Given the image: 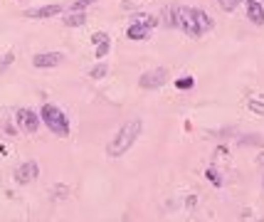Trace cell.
Listing matches in <instances>:
<instances>
[{
  "label": "cell",
  "mask_w": 264,
  "mask_h": 222,
  "mask_svg": "<svg viewBox=\"0 0 264 222\" xmlns=\"http://www.w3.org/2000/svg\"><path fill=\"white\" fill-rule=\"evenodd\" d=\"M17 126H20L25 134H37V128H40V116L30 109H20L17 111Z\"/></svg>",
  "instance_id": "cell-6"
},
{
  "label": "cell",
  "mask_w": 264,
  "mask_h": 222,
  "mask_svg": "<svg viewBox=\"0 0 264 222\" xmlns=\"http://www.w3.org/2000/svg\"><path fill=\"white\" fill-rule=\"evenodd\" d=\"M62 62H64L62 52H40V55H35V59H32V64L37 70H52V67H59Z\"/></svg>",
  "instance_id": "cell-7"
},
{
  "label": "cell",
  "mask_w": 264,
  "mask_h": 222,
  "mask_svg": "<svg viewBox=\"0 0 264 222\" xmlns=\"http://www.w3.org/2000/svg\"><path fill=\"white\" fill-rule=\"evenodd\" d=\"M55 197H57V200L67 197V185H57V188H55Z\"/></svg>",
  "instance_id": "cell-20"
},
{
  "label": "cell",
  "mask_w": 264,
  "mask_h": 222,
  "mask_svg": "<svg viewBox=\"0 0 264 222\" xmlns=\"http://www.w3.org/2000/svg\"><path fill=\"white\" fill-rule=\"evenodd\" d=\"M62 13V5H45V8H32V10H25V17H32V20H42V17H52V15Z\"/></svg>",
  "instance_id": "cell-10"
},
{
  "label": "cell",
  "mask_w": 264,
  "mask_h": 222,
  "mask_svg": "<svg viewBox=\"0 0 264 222\" xmlns=\"http://www.w3.org/2000/svg\"><path fill=\"white\" fill-rule=\"evenodd\" d=\"M247 17H250L254 25H264V10L257 0H250V5H247Z\"/></svg>",
  "instance_id": "cell-12"
},
{
  "label": "cell",
  "mask_w": 264,
  "mask_h": 222,
  "mask_svg": "<svg viewBox=\"0 0 264 222\" xmlns=\"http://www.w3.org/2000/svg\"><path fill=\"white\" fill-rule=\"evenodd\" d=\"M195 203H197V197H195V195H193V197H188V200H185V205H188V208H193Z\"/></svg>",
  "instance_id": "cell-23"
},
{
  "label": "cell",
  "mask_w": 264,
  "mask_h": 222,
  "mask_svg": "<svg viewBox=\"0 0 264 222\" xmlns=\"http://www.w3.org/2000/svg\"><path fill=\"white\" fill-rule=\"evenodd\" d=\"M92 3H97V0H74V3H72V10H84V8L92 5Z\"/></svg>",
  "instance_id": "cell-19"
},
{
  "label": "cell",
  "mask_w": 264,
  "mask_h": 222,
  "mask_svg": "<svg viewBox=\"0 0 264 222\" xmlns=\"http://www.w3.org/2000/svg\"><path fill=\"white\" fill-rule=\"evenodd\" d=\"M84 23H86V13H82V10H72V15H64L67 28H82Z\"/></svg>",
  "instance_id": "cell-13"
},
{
  "label": "cell",
  "mask_w": 264,
  "mask_h": 222,
  "mask_svg": "<svg viewBox=\"0 0 264 222\" xmlns=\"http://www.w3.org/2000/svg\"><path fill=\"white\" fill-rule=\"evenodd\" d=\"M250 109H252V111H257V114H262V116H264V104H262V101H250Z\"/></svg>",
  "instance_id": "cell-21"
},
{
  "label": "cell",
  "mask_w": 264,
  "mask_h": 222,
  "mask_svg": "<svg viewBox=\"0 0 264 222\" xmlns=\"http://www.w3.org/2000/svg\"><path fill=\"white\" fill-rule=\"evenodd\" d=\"M106 72H109V67H106V64H97V67L89 72V74H92V79H101V77H106Z\"/></svg>",
  "instance_id": "cell-16"
},
{
  "label": "cell",
  "mask_w": 264,
  "mask_h": 222,
  "mask_svg": "<svg viewBox=\"0 0 264 222\" xmlns=\"http://www.w3.org/2000/svg\"><path fill=\"white\" fill-rule=\"evenodd\" d=\"M92 42H94V55L99 57V59H104V57L109 55V47H112V40H109V35L106 32H94L92 35Z\"/></svg>",
  "instance_id": "cell-9"
},
{
  "label": "cell",
  "mask_w": 264,
  "mask_h": 222,
  "mask_svg": "<svg viewBox=\"0 0 264 222\" xmlns=\"http://www.w3.org/2000/svg\"><path fill=\"white\" fill-rule=\"evenodd\" d=\"M242 143H262V139H257V136H247V139H242Z\"/></svg>",
  "instance_id": "cell-22"
},
{
  "label": "cell",
  "mask_w": 264,
  "mask_h": 222,
  "mask_svg": "<svg viewBox=\"0 0 264 222\" xmlns=\"http://www.w3.org/2000/svg\"><path fill=\"white\" fill-rule=\"evenodd\" d=\"M259 163H262V166H264V153H262V156H259Z\"/></svg>",
  "instance_id": "cell-24"
},
{
  "label": "cell",
  "mask_w": 264,
  "mask_h": 222,
  "mask_svg": "<svg viewBox=\"0 0 264 222\" xmlns=\"http://www.w3.org/2000/svg\"><path fill=\"white\" fill-rule=\"evenodd\" d=\"M37 175H40V166H37L35 161H28V163H23V166L15 170V181L20 183V185H28V183H32Z\"/></svg>",
  "instance_id": "cell-8"
},
{
  "label": "cell",
  "mask_w": 264,
  "mask_h": 222,
  "mask_svg": "<svg viewBox=\"0 0 264 222\" xmlns=\"http://www.w3.org/2000/svg\"><path fill=\"white\" fill-rule=\"evenodd\" d=\"M42 121H45V126L52 131V134H57V136H70V121H67V116H64V111L57 109V106H52V104H45L40 111Z\"/></svg>",
  "instance_id": "cell-2"
},
{
  "label": "cell",
  "mask_w": 264,
  "mask_h": 222,
  "mask_svg": "<svg viewBox=\"0 0 264 222\" xmlns=\"http://www.w3.org/2000/svg\"><path fill=\"white\" fill-rule=\"evenodd\" d=\"M205 178H208L212 185H217V188L223 185V178H220V173H217L215 168H208V170H205Z\"/></svg>",
  "instance_id": "cell-15"
},
{
  "label": "cell",
  "mask_w": 264,
  "mask_h": 222,
  "mask_svg": "<svg viewBox=\"0 0 264 222\" xmlns=\"http://www.w3.org/2000/svg\"><path fill=\"white\" fill-rule=\"evenodd\" d=\"M13 62H15V52H5V55H0V74L8 70Z\"/></svg>",
  "instance_id": "cell-14"
},
{
  "label": "cell",
  "mask_w": 264,
  "mask_h": 222,
  "mask_svg": "<svg viewBox=\"0 0 264 222\" xmlns=\"http://www.w3.org/2000/svg\"><path fill=\"white\" fill-rule=\"evenodd\" d=\"M217 3H220V8H223L225 13H232L237 5H239V0H217Z\"/></svg>",
  "instance_id": "cell-17"
},
{
  "label": "cell",
  "mask_w": 264,
  "mask_h": 222,
  "mask_svg": "<svg viewBox=\"0 0 264 222\" xmlns=\"http://www.w3.org/2000/svg\"><path fill=\"white\" fill-rule=\"evenodd\" d=\"M178 28L185 32V35H190V37H197L200 35V28H197V23H195V13L193 8H178Z\"/></svg>",
  "instance_id": "cell-4"
},
{
  "label": "cell",
  "mask_w": 264,
  "mask_h": 222,
  "mask_svg": "<svg viewBox=\"0 0 264 222\" xmlns=\"http://www.w3.org/2000/svg\"><path fill=\"white\" fill-rule=\"evenodd\" d=\"M166 82L168 70H163V67H156V70H148L146 74H141V86L143 89H161Z\"/></svg>",
  "instance_id": "cell-5"
},
{
  "label": "cell",
  "mask_w": 264,
  "mask_h": 222,
  "mask_svg": "<svg viewBox=\"0 0 264 222\" xmlns=\"http://www.w3.org/2000/svg\"><path fill=\"white\" fill-rule=\"evenodd\" d=\"M141 128H143V124H141V119H134V121H128V124H124L121 128H119V134L114 136L112 141H109V146H106V153L112 156V158H121L136 141H139L141 136Z\"/></svg>",
  "instance_id": "cell-1"
},
{
  "label": "cell",
  "mask_w": 264,
  "mask_h": 222,
  "mask_svg": "<svg viewBox=\"0 0 264 222\" xmlns=\"http://www.w3.org/2000/svg\"><path fill=\"white\" fill-rule=\"evenodd\" d=\"M175 86H178V89H193V86H195V79H193V77L178 79V82H175Z\"/></svg>",
  "instance_id": "cell-18"
},
{
  "label": "cell",
  "mask_w": 264,
  "mask_h": 222,
  "mask_svg": "<svg viewBox=\"0 0 264 222\" xmlns=\"http://www.w3.org/2000/svg\"><path fill=\"white\" fill-rule=\"evenodd\" d=\"M156 28V17L153 15H143L141 13L136 20H134V25L128 28V40H146L148 35H151V30Z\"/></svg>",
  "instance_id": "cell-3"
},
{
  "label": "cell",
  "mask_w": 264,
  "mask_h": 222,
  "mask_svg": "<svg viewBox=\"0 0 264 222\" xmlns=\"http://www.w3.org/2000/svg\"><path fill=\"white\" fill-rule=\"evenodd\" d=\"M193 13H195V23H197V28H200V35H203V32H210V30L215 28L212 17H210L205 10H197V8H193Z\"/></svg>",
  "instance_id": "cell-11"
}]
</instances>
